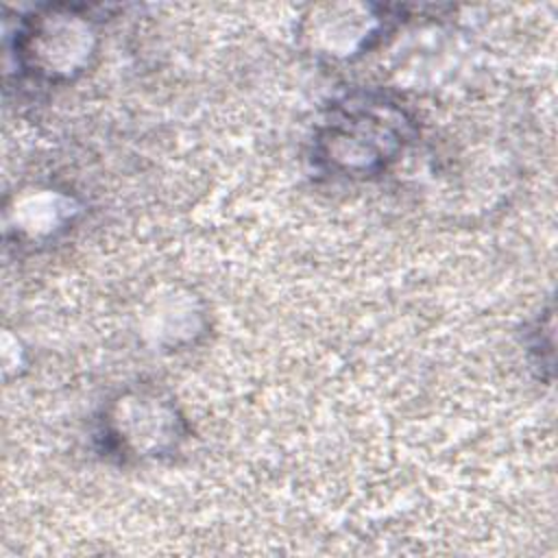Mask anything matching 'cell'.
Listing matches in <instances>:
<instances>
[{"label":"cell","mask_w":558,"mask_h":558,"mask_svg":"<svg viewBox=\"0 0 558 558\" xmlns=\"http://www.w3.org/2000/svg\"><path fill=\"white\" fill-rule=\"evenodd\" d=\"M410 120L395 102L364 96L340 102L318 137L316 157L344 177H368L403 148Z\"/></svg>","instance_id":"cell-1"}]
</instances>
